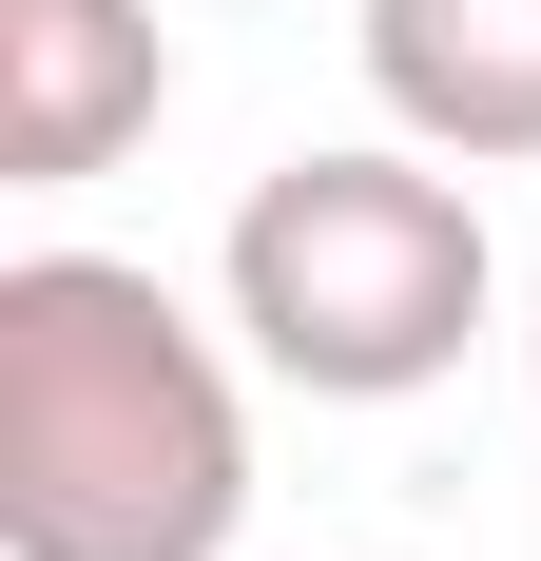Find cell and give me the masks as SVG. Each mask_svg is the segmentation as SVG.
I'll list each match as a JSON object with an SVG mask.
<instances>
[{"label":"cell","instance_id":"obj_3","mask_svg":"<svg viewBox=\"0 0 541 561\" xmlns=\"http://www.w3.org/2000/svg\"><path fill=\"white\" fill-rule=\"evenodd\" d=\"M174 116L156 0H0V194H97Z\"/></svg>","mask_w":541,"mask_h":561},{"label":"cell","instance_id":"obj_1","mask_svg":"<svg viewBox=\"0 0 541 561\" xmlns=\"http://www.w3.org/2000/svg\"><path fill=\"white\" fill-rule=\"evenodd\" d=\"M252 348L156 252H0V561H232Z\"/></svg>","mask_w":541,"mask_h":561},{"label":"cell","instance_id":"obj_5","mask_svg":"<svg viewBox=\"0 0 541 561\" xmlns=\"http://www.w3.org/2000/svg\"><path fill=\"white\" fill-rule=\"evenodd\" d=\"M522 388H541V290H522Z\"/></svg>","mask_w":541,"mask_h":561},{"label":"cell","instance_id":"obj_2","mask_svg":"<svg viewBox=\"0 0 541 561\" xmlns=\"http://www.w3.org/2000/svg\"><path fill=\"white\" fill-rule=\"evenodd\" d=\"M214 310L270 388L310 407H426L503 310V232L464 194V156L426 136H329V156H270L214 232Z\"/></svg>","mask_w":541,"mask_h":561},{"label":"cell","instance_id":"obj_4","mask_svg":"<svg viewBox=\"0 0 541 561\" xmlns=\"http://www.w3.org/2000/svg\"><path fill=\"white\" fill-rule=\"evenodd\" d=\"M368 116L464 174H541V0H368L348 20Z\"/></svg>","mask_w":541,"mask_h":561}]
</instances>
